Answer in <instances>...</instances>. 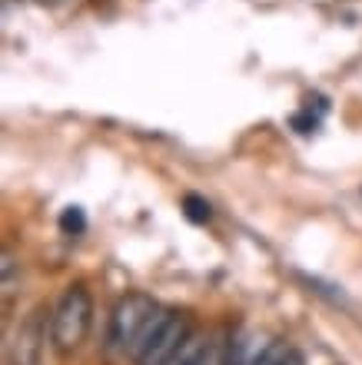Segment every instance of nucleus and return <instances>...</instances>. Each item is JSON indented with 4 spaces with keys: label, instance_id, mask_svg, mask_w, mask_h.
<instances>
[{
    "label": "nucleus",
    "instance_id": "f257e3e1",
    "mask_svg": "<svg viewBox=\"0 0 362 365\" xmlns=\"http://www.w3.org/2000/svg\"><path fill=\"white\" fill-rule=\"evenodd\" d=\"M166 309H160L146 292H126L114 306L110 329H106V349L114 359H136L144 342L156 332Z\"/></svg>",
    "mask_w": 362,
    "mask_h": 365
},
{
    "label": "nucleus",
    "instance_id": "f03ea898",
    "mask_svg": "<svg viewBox=\"0 0 362 365\" xmlns=\"http://www.w3.org/2000/svg\"><path fill=\"white\" fill-rule=\"evenodd\" d=\"M90 319H94V299L84 286H70L60 302L54 306V316H50V342L60 356H70L80 342H84L86 329H90Z\"/></svg>",
    "mask_w": 362,
    "mask_h": 365
},
{
    "label": "nucleus",
    "instance_id": "7ed1b4c3",
    "mask_svg": "<svg viewBox=\"0 0 362 365\" xmlns=\"http://www.w3.org/2000/svg\"><path fill=\"white\" fill-rule=\"evenodd\" d=\"M193 329L186 322V316H176V312H166L163 322L156 326L150 339L144 342V349L136 352L134 362L136 365H166L173 356H176V349L183 346V339L190 336Z\"/></svg>",
    "mask_w": 362,
    "mask_h": 365
},
{
    "label": "nucleus",
    "instance_id": "20e7f679",
    "mask_svg": "<svg viewBox=\"0 0 362 365\" xmlns=\"http://www.w3.org/2000/svg\"><path fill=\"white\" fill-rule=\"evenodd\" d=\"M44 346H47V326L44 312H30L7 342V365H40L44 362Z\"/></svg>",
    "mask_w": 362,
    "mask_h": 365
},
{
    "label": "nucleus",
    "instance_id": "39448f33",
    "mask_svg": "<svg viewBox=\"0 0 362 365\" xmlns=\"http://www.w3.org/2000/svg\"><path fill=\"white\" fill-rule=\"evenodd\" d=\"M276 339L263 329H239L229 342V362L226 365H269L276 352Z\"/></svg>",
    "mask_w": 362,
    "mask_h": 365
},
{
    "label": "nucleus",
    "instance_id": "423d86ee",
    "mask_svg": "<svg viewBox=\"0 0 362 365\" xmlns=\"http://www.w3.org/2000/svg\"><path fill=\"white\" fill-rule=\"evenodd\" d=\"M206 342H210V332H190V336L183 339V346L176 349V356L166 365H196L200 362V352L206 349Z\"/></svg>",
    "mask_w": 362,
    "mask_h": 365
},
{
    "label": "nucleus",
    "instance_id": "0eeeda50",
    "mask_svg": "<svg viewBox=\"0 0 362 365\" xmlns=\"http://www.w3.org/2000/svg\"><path fill=\"white\" fill-rule=\"evenodd\" d=\"M229 342H233V336H226V332H210V342H206V349L200 352V362L196 365H226Z\"/></svg>",
    "mask_w": 362,
    "mask_h": 365
},
{
    "label": "nucleus",
    "instance_id": "6e6552de",
    "mask_svg": "<svg viewBox=\"0 0 362 365\" xmlns=\"http://www.w3.org/2000/svg\"><path fill=\"white\" fill-rule=\"evenodd\" d=\"M0 289H4V302H10V296L20 289V262L10 250H4L0 256Z\"/></svg>",
    "mask_w": 362,
    "mask_h": 365
},
{
    "label": "nucleus",
    "instance_id": "1a4fd4ad",
    "mask_svg": "<svg viewBox=\"0 0 362 365\" xmlns=\"http://www.w3.org/2000/svg\"><path fill=\"white\" fill-rule=\"evenodd\" d=\"M183 210H186V216H190L193 222H206L213 216L210 202L203 200V196H196V192H186V196H183Z\"/></svg>",
    "mask_w": 362,
    "mask_h": 365
},
{
    "label": "nucleus",
    "instance_id": "9d476101",
    "mask_svg": "<svg viewBox=\"0 0 362 365\" xmlns=\"http://www.w3.org/2000/svg\"><path fill=\"white\" fill-rule=\"evenodd\" d=\"M60 230L67 232V236H80V232L86 230V216L80 206H70V210H64V216H60Z\"/></svg>",
    "mask_w": 362,
    "mask_h": 365
},
{
    "label": "nucleus",
    "instance_id": "9b49d317",
    "mask_svg": "<svg viewBox=\"0 0 362 365\" xmlns=\"http://www.w3.org/2000/svg\"><path fill=\"white\" fill-rule=\"evenodd\" d=\"M269 365H303V356H299L293 346L279 342L276 352H273V359H269Z\"/></svg>",
    "mask_w": 362,
    "mask_h": 365
},
{
    "label": "nucleus",
    "instance_id": "f8f14e48",
    "mask_svg": "<svg viewBox=\"0 0 362 365\" xmlns=\"http://www.w3.org/2000/svg\"><path fill=\"white\" fill-rule=\"evenodd\" d=\"M37 4H50V7H60V4H70V0H37Z\"/></svg>",
    "mask_w": 362,
    "mask_h": 365
}]
</instances>
